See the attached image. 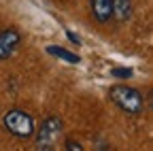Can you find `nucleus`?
I'll list each match as a JSON object with an SVG mask.
<instances>
[{"instance_id": "1", "label": "nucleus", "mask_w": 153, "mask_h": 151, "mask_svg": "<svg viewBox=\"0 0 153 151\" xmlns=\"http://www.w3.org/2000/svg\"><path fill=\"white\" fill-rule=\"evenodd\" d=\"M108 98L117 104L119 111L128 113L132 117L143 115V111H145V96L136 87H130V85H123V83L113 85L108 89Z\"/></svg>"}, {"instance_id": "2", "label": "nucleus", "mask_w": 153, "mask_h": 151, "mask_svg": "<svg viewBox=\"0 0 153 151\" xmlns=\"http://www.w3.org/2000/svg\"><path fill=\"white\" fill-rule=\"evenodd\" d=\"M2 123L7 128L9 134H13L15 138H22V141H28L34 136V119L30 113L22 111V109H13L9 111L7 115L2 117Z\"/></svg>"}, {"instance_id": "3", "label": "nucleus", "mask_w": 153, "mask_h": 151, "mask_svg": "<svg viewBox=\"0 0 153 151\" xmlns=\"http://www.w3.org/2000/svg\"><path fill=\"white\" fill-rule=\"evenodd\" d=\"M36 132V130H34ZM62 134V119L60 117H47L43 123H41V130L36 132V143H38V149H53V143L57 141V136Z\"/></svg>"}, {"instance_id": "4", "label": "nucleus", "mask_w": 153, "mask_h": 151, "mask_svg": "<svg viewBox=\"0 0 153 151\" xmlns=\"http://www.w3.org/2000/svg\"><path fill=\"white\" fill-rule=\"evenodd\" d=\"M19 45H22V34L17 28H7L0 32V62L11 58Z\"/></svg>"}, {"instance_id": "5", "label": "nucleus", "mask_w": 153, "mask_h": 151, "mask_svg": "<svg viewBox=\"0 0 153 151\" xmlns=\"http://www.w3.org/2000/svg\"><path fill=\"white\" fill-rule=\"evenodd\" d=\"M91 15L96 17V22L106 24L113 17V0H89Z\"/></svg>"}, {"instance_id": "6", "label": "nucleus", "mask_w": 153, "mask_h": 151, "mask_svg": "<svg viewBox=\"0 0 153 151\" xmlns=\"http://www.w3.org/2000/svg\"><path fill=\"white\" fill-rule=\"evenodd\" d=\"M132 11H134V2H132V0H113V17L119 24L132 19Z\"/></svg>"}, {"instance_id": "7", "label": "nucleus", "mask_w": 153, "mask_h": 151, "mask_svg": "<svg viewBox=\"0 0 153 151\" xmlns=\"http://www.w3.org/2000/svg\"><path fill=\"white\" fill-rule=\"evenodd\" d=\"M47 53L57 55V58H62V60L68 62V64H79V62H81V58H79L76 53H72V51H68V49H62V47H47Z\"/></svg>"}, {"instance_id": "8", "label": "nucleus", "mask_w": 153, "mask_h": 151, "mask_svg": "<svg viewBox=\"0 0 153 151\" xmlns=\"http://www.w3.org/2000/svg\"><path fill=\"white\" fill-rule=\"evenodd\" d=\"M132 70L130 68H113V77H130Z\"/></svg>"}, {"instance_id": "9", "label": "nucleus", "mask_w": 153, "mask_h": 151, "mask_svg": "<svg viewBox=\"0 0 153 151\" xmlns=\"http://www.w3.org/2000/svg\"><path fill=\"white\" fill-rule=\"evenodd\" d=\"M66 149L68 151H83L81 143H72V141H66Z\"/></svg>"}]
</instances>
